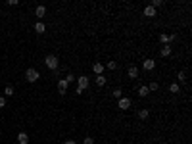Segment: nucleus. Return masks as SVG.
Here are the masks:
<instances>
[{
	"instance_id": "16",
	"label": "nucleus",
	"mask_w": 192,
	"mask_h": 144,
	"mask_svg": "<svg viewBox=\"0 0 192 144\" xmlns=\"http://www.w3.org/2000/svg\"><path fill=\"white\" fill-rule=\"evenodd\" d=\"M148 117H150V110H146V108L138 110V119H148Z\"/></svg>"
},
{
	"instance_id": "9",
	"label": "nucleus",
	"mask_w": 192,
	"mask_h": 144,
	"mask_svg": "<svg viewBox=\"0 0 192 144\" xmlns=\"http://www.w3.org/2000/svg\"><path fill=\"white\" fill-rule=\"evenodd\" d=\"M92 71H94L96 75H104V63L102 62H96L94 66H92Z\"/></svg>"
},
{
	"instance_id": "3",
	"label": "nucleus",
	"mask_w": 192,
	"mask_h": 144,
	"mask_svg": "<svg viewBox=\"0 0 192 144\" xmlns=\"http://www.w3.org/2000/svg\"><path fill=\"white\" fill-rule=\"evenodd\" d=\"M117 108H119V110H129V108H131V98H119L117 100Z\"/></svg>"
},
{
	"instance_id": "29",
	"label": "nucleus",
	"mask_w": 192,
	"mask_h": 144,
	"mask_svg": "<svg viewBox=\"0 0 192 144\" xmlns=\"http://www.w3.org/2000/svg\"><path fill=\"white\" fill-rule=\"evenodd\" d=\"M63 144H77V142H75V140H71V138H69V140H66V142H63Z\"/></svg>"
},
{
	"instance_id": "4",
	"label": "nucleus",
	"mask_w": 192,
	"mask_h": 144,
	"mask_svg": "<svg viewBox=\"0 0 192 144\" xmlns=\"http://www.w3.org/2000/svg\"><path fill=\"white\" fill-rule=\"evenodd\" d=\"M77 85H79L81 90L88 89V77H87V75H79V77H77Z\"/></svg>"
},
{
	"instance_id": "18",
	"label": "nucleus",
	"mask_w": 192,
	"mask_h": 144,
	"mask_svg": "<svg viewBox=\"0 0 192 144\" xmlns=\"http://www.w3.org/2000/svg\"><path fill=\"white\" fill-rule=\"evenodd\" d=\"M35 31H37L39 35H42V33H44V31H46V27H44V23H42V21H39V23H37V25H35Z\"/></svg>"
},
{
	"instance_id": "20",
	"label": "nucleus",
	"mask_w": 192,
	"mask_h": 144,
	"mask_svg": "<svg viewBox=\"0 0 192 144\" xmlns=\"http://www.w3.org/2000/svg\"><path fill=\"white\" fill-rule=\"evenodd\" d=\"M158 86H160L158 83H156V81H152L150 85H148V90H150V92H154V90H158Z\"/></svg>"
},
{
	"instance_id": "28",
	"label": "nucleus",
	"mask_w": 192,
	"mask_h": 144,
	"mask_svg": "<svg viewBox=\"0 0 192 144\" xmlns=\"http://www.w3.org/2000/svg\"><path fill=\"white\" fill-rule=\"evenodd\" d=\"M19 2H17V0H8V6H17Z\"/></svg>"
},
{
	"instance_id": "2",
	"label": "nucleus",
	"mask_w": 192,
	"mask_h": 144,
	"mask_svg": "<svg viewBox=\"0 0 192 144\" xmlns=\"http://www.w3.org/2000/svg\"><path fill=\"white\" fill-rule=\"evenodd\" d=\"M39 77H40V73L35 67H29L25 71V79H27V83H37L39 81Z\"/></svg>"
},
{
	"instance_id": "25",
	"label": "nucleus",
	"mask_w": 192,
	"mask_h": 144,
	"mask_svg": "<svg viewBox=\"0 0 192 144\" xmlns=\"http://www.w3.org/2000/svg\"><path fill=\"white\" fill-rule=\"evenodd\" d=\"M83 144H94V138H92V136H87V138L83 140Z\"/></svg>"
},
{
	"instance_id": "12",
	"label": "nucleus",
	"mask_w": 192,
	"mask_h": 144,
	"mask_svg": "<svg viewBox=\"0 0 192 144\" xmlns=\"http://www.w3.org/2000/svg\"><path fill=\"white\" fill-rule=\"evenodd\" d=\"M144 16L146 17H156L158 13H156V8H152V6H146L144 8Z\"/></svg>"
},
{
	"instance_id": "1",
	"label": "nucleus",
	"mask_w": 192,
	"mask_h": 144,
	"mask_svg": "<svg viewBox=\"0 0 192 144\" xmlns=\"http://www.w3.org/2000/svg\"><path fill=\"white\" fill-rule=\"evenodd\" d=\"M44 66L50 69V71H58V66H60L58 56H56V54H48V56L44 58Z\"/></svg>"
},
{
	"instance_id": "8",
	"label": "nucleus",
	"mask_w": 192,
	"mask_h": 144,
	"mask_svg": "<svg viewBox=\"0 0 192 144\" xmlns=\"http://www.w3.org/2000/svg\"><path fill=\"white\" fill-rule=\"evenodd\" d=\"M35 16H37L39 19H42L46 16V6H37V8H35Z\"/></svg>"
},
{
	"instance_id": "13",
	"label": "nucleus",
	"mask_w": 192,
	"mask_h": 144,
	"mask_svg": "<svg viewBox=\"0 0 192 144\" xmlns=\"http://www.w3.org/2000/svg\"><path fill=\"white\" fill-rule=\"evenodd\" d=\"M148 94H150V90H148V86H146V85L138 86V96H140V98H146Z\"/></svg>"
},
{
	"instance_id": "22",
	"label": "nucleus",
	"mask_w": 192,
	"mask_h": 144,
	"mask_svg": "<svg viewBox=\"0 0 192 144\" xmlns=\"http://www.w3.org/2000/svg\"><path fill=\"white\" fill-rule=\"evenodd\" d=\"M13 94V86H6L4 89V96H12Z\"/></svg>"
},
{
	"instance_id": "24",
	"label": "nucleus",
	"mask_w": 192,
	"mask_h": 144,
	"mask_svg": "<svg viewBox=\"0 0 192 144\" xmlns=\"http://www.w3.org/2000/svg\"><path fill=\"white\" fill-rule=\"evenodd\" d=\"M106 67H108V69H115L117 63H115V62H108V63H106Z\"/></svg>"
},
{
	"instance_id": "11",
	"label": "nucleus",
	"mask_w": 192,
	"mask_h": 144,
	"mask_svg": "<svg viewBox=\"0 0 192 144\" xmlns=\"http://www.w3.org/2000/svg\"><path fill=\"white\" fill-rule=\"evenodd\" d=\"M127 75H129L131 79H137L138 77V67L137 66H131L129 69H127Z\"/></svg>"
},
{
	"instance_id": "10",
	"label": "nucleus",
	"mask_w": 192,
	"mask_h": 144,
	"mask_svg": "<svg viewBox=\"0 0 192 144\" xmlns=\"http://www.w3.org/2000/svg\"><path fill=\"white\" fill-rule=\"evenodd\" d=\"M171 54H173L171 46H161V50H160V56H161V58H169Z\"/></svg>"
},
{
	"instance_id": "21",
	"label": "nucleus",
	"mask_w": 192,
	"mask_h": 144,
	"mask_svg": "<svg viewBox=\"0 0 192 144\" xmlns=\"http://www.w3.org/2000/svg\"><path fill=\"white\" fill-rule=\"evenodd\" d=\"M152 8H160V6H163V0H152Z\"/></svg>"
},
{
	"instance_id": "23",
	"label": "nucleus",
	"mask_w": 192,
	"mask_h": 144,
	"mask_svg": "<svg viewBox=\"0 0 192 144\" xmlns=\"http://www.w3.org/2000/svg\"><path fill=\"white\" fill-rule=\"evenodd\" d=\"M113 96H115L117 100H119V98H123V90H121V89H115V90H113Z\"/></svg>"
},
{
	"instance_id": "27",
	"label": "nucleus",
	"mask_w": 192,
	"mask_h": 144,
	"mask_svg": "<svg viewBox=\"0 0 192 144\" xmlns=\"http://www.w3.org/2000/svg\"><path fill=\"white\" fill-rule=\"evenodd\" d=\"M0 108H6V98L0 96Z\"/></svg>"
},
{
	"instance_id": "14",
	"label": "nucleus",
	"mask_w": 192,
	"mask_h": 144,
	"mask_svg": "<svg viewBox=\"0 0 192 144\" xmlns=\"http://www.w3.org/2000/svg\"><path fill=\"white\" fill-rule=\"evenodd\" d=\"M17 142L19 144H29V136H27V133H19L17 135Z\"/></svg>"
},
{
	"instance_id": "15",
	"label": "nucleus",
	"mask_w": 192,
	"mask_h": 144,
	"mask_svg": "<svg viewBox=\"0 0 192 144\" xmlns=\"http://www.w3.org/2000/svg\"><path fill=\"white\" fill-rule=\"evenodd\" d=\"M169 92L179 94V92H181V85H179V83H171V85H169Z\"/></svg>"
},
{
	"instance_id": "19",
	"label": "nucleus",
	"mask_w": 192,
	"mask_h": 144,
	"mask_svg": "<svg viewBox=\"0 0 192 144\" xmlns=\"http://www.w3.org/2000/svg\"><path fill=\"white\" fill-rule=\"evenodd\" d=\"M177 79H179V83L183 85L184 81H186V73H184V71H179V73H177Z\"/></svg>"
},
{
	"instance_id": "7",
	"label": "nucleus",
	"mask_w": 192,
	"mask_h": 144,
	"mask_svg": "<svg viewBox=\"0 0 192 144\" xmlns=\"http://www.w3.org/2000/svg\"><path fill=\"white\" fill-rule=\"evenodd\" d=\"M156 67V60H152V58H150V60H144V63H142V69H144V71H152Z\"/></svg>"
},
{
	"instance_id": "5",
	"label": "nucleus",
	"mask_w": 192,
	"mask_h": 144,
	"mask_svg": "<svg viewBox=\"0 0 192 144\" xmlns=\"http://www.w3.org/2000/svg\"><path fill=\"white\" fill-rule=\"evenodd\" d=\"M175 37H177V35H165V33H161L160 35V40L163 42V46H167L171 40H175Z\"/></svg>"
},
{
	"instance_id": "6",
	"label": "nucleus",
	"mask_w": 192,
	"mask_h": 144,
	"mask_svg": "<svg viewBox=\"0 0 192 144\" xmlns=\"http://www.w3.org/2000/svg\"><path fill=\"white\" fill-rule=\"evenodd\" d=\"M67 81H66V79H58V90H60V94H66V92H67Z\"/></svg>"
},
{
	"instance_id": "17",
	"label": "nucleus",
	"mask_w": 192,
	"mask_h": 144,
	"mask_svg": "<svg viewBox=\"0 0 192 144\" xmlns=\"http://www.w3.org/2000/svg\"><path fill=\"white\" fill-rule=\"evenodd\" d=\"M106 83H108V79L104 75H96V86H106Z\"/></svg>"
},
{
	"instance_id": "26",
	"label": "nucleus",
	"mask_w": 192,
	"mask_h": 144,
	"mask_svg": "<svg viewBox=\"0 0 192 144\" xmlns=\"http://www.w3.org/2000/svg\"><path fill=\"white\" fill-rule=\"evenodd\" d=\"M75 79H77V77H73V75H71V73H69V75L66 77V81H67V85H69V83H73V81H75Z\"/></svg>"
}]
</instances>
